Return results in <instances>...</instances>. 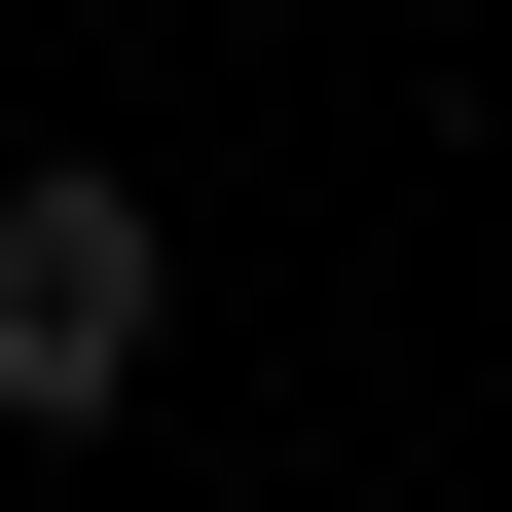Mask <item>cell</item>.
I'll use <instances>...</instances> for the list:
<instances>
[{
	"instance_id": "1",
	"label": "cell",
	"mask_w": 512,
	"mask_h": 512,
	"mask_svg": "<svg viewBox=\"0 0 512 512\" xmlns=\"http://www.w3.org/2000/svg\"><path fill=\"white\" fill-rule=\"evenodd\" d=\"M147 330H183L147 183H0V403H37V439H110V403H147Z\"/></svg>"
}]
</instances>
